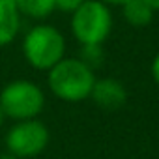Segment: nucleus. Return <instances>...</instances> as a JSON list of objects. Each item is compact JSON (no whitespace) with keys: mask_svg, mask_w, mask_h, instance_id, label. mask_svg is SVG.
I'll return each mask as SVG.
<instances>
[{"mask_svg":"<svg viewBox=\"0 0 159 159\" xmlns=\"http://www.w3.org/2000/svg\"><path fill=\"white\" fill-rule=\"evenodd\" d=\"M47 83L56 98H60L62 101L77 103L90 98L96 75L92 67L81 58H62L49 69Z\"/></svg>","mask_w":159,"mask_h":159,"instance_id":"f257e3e1","label":"nucleus"},{"mask_svg":"<svg viewBox=\"0 0 159 159\" xmlns=\"http://www.w3.org/2000/svg\"><path fill=\"white\" fill-rule=\"evenodd\" d=\"M23 54L26 62L41 71H49L66 54V39L62 32L51 25L30 28L23 39Z\"/></svg>","mask_w":159,"mask_h":159,"instance_id":"f03ea898","label":"nucleus"},{"mask_svg":"<svg viewBox=\"0 0 159 159\" xmlns=\"http://www.w3.org/2000/svg\"><path fill=\"white\" fill-rule=\"evenodd\" d=\"M112 30V15L101 0H84L71 13V32L81 45H101Z\"/></svg>","mask_w":159,"mask_h":159,"instance_id":"7ed1b4c3","label":"nucleus"},{"mask_svg":"<svg viewBox=\"0 0 159 159\" xmlns=\"http://www.w3.org/2000/svg\"><path fill=\"white\" fill-rule=\"evenodd\" d=\"M45 107L43 90L32 81H11L0 92V109L6 118L11 120H32Z\"/></svg>","mask_w":159,"mask_h":159,"instance_id":"20e7f679","label":"nucleus"},{"mask_svg":"<svg viewBox=\"0 0 159 159\" xmlns=\"http://www.w3.org/2000/svg\"><path fill=\"white\" fill-rule=\"evenodd\" d=\"M47 144H49V129L43 122L36 118L17 122L6 135L8 152L17 155L19 159L39 155L47 148Z\"/></svg>","mask_w":159,"mask_h":159,"instance_id":"39448f33","label":"nucleus"},{"mask_svg":"<svg viewBox=\"0 0 159 159\" xmlns=\"http://www.w3.org/2000/svg\"><path fill=\"white\" fill-rule=\"evenodd\" d=\"M90 98L98 107L105 111H116L125 105L127 92H125V86L116 79H96Z\"/></svg>","mask_w":159,"mask_h":159,"instance_id":"423d86ee","label":"nucleus"},{"mask_svg":"<svg viewBox=\"0 0 159 159\" xmlns=\"http://www.w3.org/2000/svg\"><path fill=\"white\" fill-rule=\"evenodd\" d=\"M21 26V13L13 0H0V47L11 43Z\"/></svg>","mask_w":159,"mask_h":159,"instance_id":"0eeeda50","label":"nucleus"},{"mask_svg":"<svg viewBox=\"0 0 159 159\" xmlns=\"http://www.w3.org/2000/svg\"><path fill=\"white\" fill-rule=\"evenodd\" d=\"M124 10V19L131 25V26H146L152 23L153 19V10L144 4L142 0H127V2L122 6Z\"/></svg>","mask_w":159,"mask_h":159,"instance_id":"6e6552de","label":"nucleus"},{"mask_svg":"<svg viewBox=\"0 0 159 159\" xmlns=\"http://www.w3.org/2000/svg\"><path fill=\"white\" fill-rule=\"evenodd\" d=\"M21 15L30 19H47L56 8L54 0H13Z\"/></svg>","mask_w":159,"mask_h":159,"instance_id":"1a4fd4ad","label":"nucleus"},{"mask_svg":"<svg viewBox=\"0 0 159 159\" xmlns=\"http://www.w3.org/2000/svg\"><path fill=\"white\" fill-rule=\"evenodd\" d=\"M84 0H54V8L60 10V11H67V13H73L79 6H81Z\"/></svg>","mask_w":159,"mask_h":159,"instance_id":"9d476101","label":"nucleus"},{"mask_svg":"<svg viewBox=\"0 0 159 159\" xmlns=\"http://www.w3.org/2000/svg\"><path fill=\"white\" fill-rule=\"evenodd\" d=\"M150 71H152L153 81L159 84V52H157V54H155V58L152 60V67H150Z\"/></svg>","mask_w":159,"mask_h":159,"instance_id":"9b49d317","label":"nucleus"},{"mask_svg":"<svg viewBox=\"0 0 159 159\" xmlns=\"http://www.w3.org/2000/svg\"><path fill=\"white\" fill-rule=\"evenodd\" d=\"M103 4H107V6H124L127 0H101Z\"/></svg>","mask_w":159,"mask_h":159,"instance_id":"f8f14e48","label":"nucleus"},{"mask_svg":"<svg viewBox=\"0 0 159 159\" xmlns=\"http://www.w3.org/2000/svg\"><path fill=\"white\" fill-rule=\"evenodd\" d=\"M144 4H148L153 11H159V0H142Z\"/></svg>","mask_w":159,"mask_h":159,"instance_id":"ddd939ff","label":"nucleus"},{"mask_svg":"<svg viewBox=\"0 0 159 159\" xmlns=\"http://www.w3.org/2000/svg\"><path fill=\"white\" fill-rule=\"evenodd\" d=\"M0 159H19V157L13 155V153H10V152H6V153H0Z\"/></svg>","mask_w":159,"mask_h":159,"instance_id":"4468645a","label":"nucleus"},{"mask_svg":"<svg viewBox=\"0 0 159 159\" xmlns=\"http://www.w3.org/2000/svg\"><path fill=\"white\" fill-rule=\"evenodd\" d=\"M4 120H6V114H4V111H2V109H0V125L4 124Z\"/></svg>","mask_w":159,"mask_h":159,"instance_id":"2eb2a0df","label":"nucleus"}]
</instances>
